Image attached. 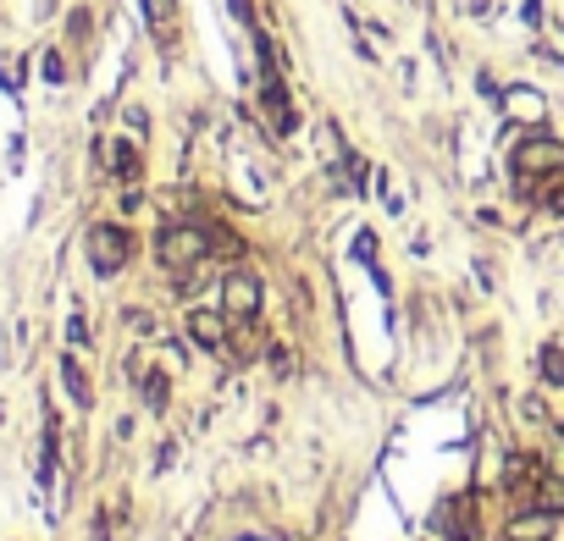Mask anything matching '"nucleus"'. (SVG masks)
Instances as JSON below:
<instances>
[{
  "label": "nucleus",
  "mask_w": 564,
  "mask_h": 541,
  "mask_svg": "<svg viewBox=\"0 0 564 541\" xmlns=\"http://www.w3.org/2000/svg\"><path fill=\"white\" fill-rule=\"evenodd\" d=\"M155 249H160V265H167L172 277H189V270L211 254V232L205 227H167Z\"/></svg>",
  "instance_id": "1"
},
{
  "label": "nucleus",
  "mask_w": 564,
  "mask_h": 541,
  "mask_svg": "<svg viewBox=\"0 0 564 541\" xmlns=\"http://www.w3.org/2000/svg\"><path fill=\"white\" fill-rule=\"evenodd\" d=\"M559 166H564V144L548 139V133H537V139H526L515 149V177L520 183H542V177H553Z\"/></svg>",
  "instance_id": "2"
},
{
  "label": "nucleus",
  "mask_w": 564,
  "mask_h": 541,
  "mask_svg": "<svg viewBox=\"0 0 564 541\" xmlns=\"http://www.w3.org/2000/svg\"><path fill=\"white\" fill-rule=\"evenodd\" d=\"M128 254H133V238H128L122 227H95V232H89V265L100 270V277L122 270V265H128Z\"/></svg>",
  "instance_id": "3"
},
{
  "label": "nucleus",
  "mask_w": 564,
  "mask_h": 541,
  "mask_svg": "<svg viewBox=\"0 0 564 541\" xmlns=\"http://www.w3.org/2000/svg\"><path fill=\"white\" fill-rule=\"evenodd\" d=\"M221 310L238 315V321H250L261 310V282L250 277V270H232V277L221 282Z\"/></svg>",
  "instance_id": "4"
},
{
  "label": "nucleus",
  "mask_w": 564,
  "mask_h": 541,
  "mask_svg": "<svg viewBox=\"0 0 564 541\" xmlns=\"http://www.w3.org/2000/svg\"><path fill=\"white\" fill-rule=\"evenodd\" d=\"M261 111H266L272 133H293V106H288V95H283V77H277V72L261 77Z\"/></svg>",
  "instance_id": "5"
},
{
  "label": "nucleus",
  "mask_w": 564,
  "mask_h": 541,
  "mask_svg": "<svg viewBox=\"0 0 564 541\" xmlns=\"http://www.w3.org/2000/svg\"><path fill=\"white\" fill-rule=\"evenodd\" d=\"M548 536H553V514H548V508H537V514H515L509 530H504V541H548Z\"/></svg>",
  "instance_id": "6"
},
{
  "label": "nucleus",
  "mask_w": 564,
  "mask_h": 541,
  "mask_svg": "<svg viewBox=\"0 0 564 541\" xmlns=\"http://www.w3.org/2000/svg\"><path fill=\"white\" fill-rule=\"evenodd\" d=\"M189 332H194L205 348H221V342H227V321H221L216 310H194V315H189Z\"/></svg>",
  "instance_id": "7"
},
{
  "label": "nucleus",
  "mask_w": 564,
  "mask_h": 541,
  "mask_svg": "<svg viewBox=\"0 0 564 541\" xmlns=\"http://www.w3.org/2000/svg\"><path fill=\"white\" fill-rule=\"evenodd\" d=\"M504 111H509L515 122H537L548 106H542V95H531V88H509V95H504Z\"/></svg>",
  "instance_id": "8"
},
{
  "label": "nucleus",
  "mask_w": 564,
  "mask_h": 541,
  "mask_svg": "<svg viewBox=\"0 0 564 541\" xmlns=\"http://www.w3.org/2000/svg\"><path fill=\"white\" fill-rule=\"evenodd\" d=\"M537 189V200L548 205V211H564V166L553 171V177H542V183H531Z\"/></svg>",
  "instance_id": "9"
},
{
  "label": "nucleus",
  "mask_w": 564,
  "mask_h": 541,
  "mask_svg": "<svg viewBox=\"0 0 564 541\" xmlns=\"http://www.w3.org/2000/svg\"><path fill=\"white\" fill-rule=\"evenodd\" d=\"M61 382H67V393L77 404H89V382H84V371H77V359H61Z\"/></svg>",
  "instance_id": "10"
},
{
  "label": "nucleus",
  "mask_w": 564,
  "mask_h": 541,
  "mask_svg": "<svg viewBox=\"0 0 564 541\" xmlns=\"http://www.w3.org/2000/svg\"><path fill=\"white\" fill-rule=\"evenodd\" d=\"M537 508H548V514H559V508H564V481H553V476H548V481L537 486Z\"/></svg>",
  "instance_id": "11"
},
{
  "label": "nucleus",
  "mask_w": 564,
  "mask_h": 541,
  "mask_svg": "<svg viewBox=\"0 0 564 541\" xmlns=\"http://www.w3.org/2000/svg\"><path fill=\"white\" fill-rule=\"evenodd\" d=\"M144 17H149V28L167 34L172 28V0H144Z\"/></svg>",
  "instance_id": "12"
},
{
  "label": "nucleus",
  "mask_w": 564,
  "mask_h": 541,
  "mask_svg": "<svg viewBox=\"0 0 564 541\" xmlns=\"http://www.w3.org/2000/svg\"><path fill=\"white\" fill-rule=\"evenodd\" d=\"M542 376H548L553 387H564V353H559V348H542Z\"/></svg>",
  "instance_id": "13"
},
{
  "label": "nucleus",
  "mask_w": 564,
  "mask_h": 541,
  "mask_svg": "<svg viewBox=\"0 0 564 541\" xmlns=\"http://www.w3.org/2000/svg\"><path fill=\"white\" fill-rule=\"evenodd\" d=\"M117 177H128V183L139 177V155H133L128 144H117Z\"/></svg>",
  "instance_id": "14"
}]
</instances>
